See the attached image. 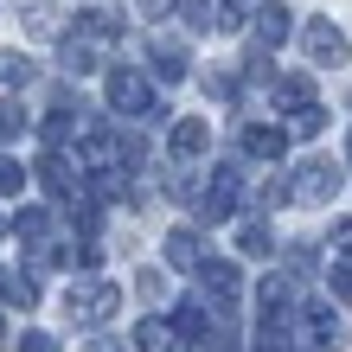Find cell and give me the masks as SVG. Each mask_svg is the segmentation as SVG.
Returning a JSON list of instances; mask_svg holds the SVG:
<instances>
[{"mask_svg": "<svg viewBox=\"0 0 352 352\" xmlns=\"http://www.w3.org/2000/svg\"><path fill=\"white\" fill-rule=\"evenodd\" d=\"M333 250H346V256H352V218H340V224H333Z\"/></svg>", "mask_w": 352, "mask_h": 352, "instance_id": "7402d4cb", "label": "cell"}, {"mask_svg": "<svg viewBox=\"0 0 352 352\" xmlns=\"http://www.w3.org/2000/svg\"><path fill=\"white\" fill-rule=\"evenodd\" d=\"M160 7H167V0H141V13H160Z\"/></svg>", "mask_w": 352, "mask_h": 352, "instance_id": "d4e9b609", "label": "cell"}, {"mask_svg": "<svg viewBox=\"0 0 352 352\" xmlns=\"http://www.w3.org/2000/svg\"><path fill=\"white\" fill-rule=\"evenodd\" d=\"M19 186H26V167H19V160H7V154H0V192H19Z\"/></svg>", "mask_w": 352, "mask_h": 352, "instance_id": "d6986e66", "label": "cell"}, {"mask_svg": "<svg viewBox=\"0 0 352 352\" xmlns=\"http://www.w3.org/2000/svg\"><path fill=\"white\" fill-rule=\"evenodd\" d=\"M71 320H109L116 307H122V288L116 282H96V288H71Z\"/></svg>", "mask_w": 352, "mask_h": 352, "instance_id": "7a4b0ae2", "label": "cell"}, {"mask_svg": "<svg viewBox=\"0 0 352 352\" xmlns=\"http://www.w3.org/2000/svg\"><path fill=\"white\" fill-rule=\"evenodd\" d=\"M333 192H340V167H333V160H307V167L288 179V199H295V205H327Z\"/></svg>", "mask_w": 352, "mask_h": 352, "instance_id": "6da1fadb", "label": "cell"}, {"mask_svg": "<svg viewBox=\"0 0 352 352\" xmlns=\"http://www.w3.org/2000/svg\"><path fill=\"white\" fill-rule=\"evenodd\" d=\"M346 160H352V135H346Z\"/></svg>", "mask_w": 352, "mask_h": 352, "instance_id": "484cf974", "label": "cell"}, {"mask_svg": "<svg viewBox=\"0 0 352 352\" xmlns=\"http://www.w3.org/2000/svg\"><path fill=\"white\" fill-rule=\"evenodd\" d=\"M154 71H160V77H186V45H173V38H154Z\"/></svg>", "mask_w": 352, "mask_h": 352, "instance_id": "30bf717a", "label": "cell"}, {"mask_svg": "<svg viewBox=\"0 0 352 352\" xmlns=\"http://www.w3.org/2000/svg\"><path fill=\"white\" fill-rule=\"evenodd\" d=\"M167 263H173V269H192V263H205V243H199V231H173V237H167Z\"/></svg>", "mask_w": 352, "mask_h": 352, "instance_id": "ba28073f", "label": "cell"}, {"mask_svg": "<svg viewBox=\"0 0 352 352\" xmlns=\"http://www.w3.org/2000/svg\"><path fill=\"white\" fill-rule=\"evenodd\" d=\"M109 102H116V109H148L154 90H148L141 71H109Z\"/></svg>", "mask_w": 352, "mask_h": 352, "instance_id": "277c9868", "label": "cell"}, {"mask_svg": "<svg viewBox=\"0 0 352 352\" xmlns=\"http://www.w3.org/2000/svg\"><path fill=\"white\" fill-rule=\"evenodd\" d=\"M38 65L32 58H19V52H0V84H32Z\"/></svg>", "mask_w": 352, "mask_h": 352, "instance_id": "8fae6325", "label": "cell"}, {"mask_svg": "<svg viewBox=\"0 0 352 352\" xmlns=\"http://www.w3.org/2000/svg\"><path fill=\"white\" fill-rule=\"evenodd\" d=\"M307 96H314L307 77H282V84H276V102H288V109H307Z\"/></svg>", "mask_w": 352, "mask_h": 352, "instance_id": "5bb4252c", "label": "cell"}, {"mask_svg": "<svg viewBox=\"0 0 352 352\" xmlns=\"http://www.w3.org/2000/svg\"><path fill=\"white\" fill-rule=\"evenodd\" d=\"M307 58H314V65H340L346 58V32L333 19H314V26H307Z\"/></svg>", "mask_w": 352, "mask_h": 352, "instance_id": "3957f363", "label": "cell"}, {"mask_svg": "<svg viewBox=\"0 0 352 352\" xmlns=\"http://www.w3.org/2000/svg\"><path fill=\"white\" fill-rule=\"evenodd\" d=\"M269 243H276V237H269V224H243V231H237V250L243 256H269Z\"/></svg>", "mask_w": 352, "mask_h": 352, "instance_id": "4fadbf2b", "label": "cell"}, {"mask_svg": "<svg viewBox=\"0 0 352 352\" xmlns=\"http://www.w3.org/2000/svg\"><path fill=\"white\" fill-rule=\"evenodd\" d=\"M38 179H45V192H71V160L45 154V160H38Z\"/></svg>", "mask_w": 352, "mask_h": 352, "instance_id": "7c38bea8", "label": "cell"}, {"mask_svg": "<svg viewBox=\"0 0 352 352\" xmlns=\"http://www.w3.org/2000/svg\"><path fill=\"white\" fill-rule=\"evenodd\" d=\"M320 129H327V109H314V102L295 109V135H320Z\"/></svg>", "mask_w": 352, "mask_h": 352, "instance_id": "e0dca14e", "label": "cell"}, {"mask_svg": "<svg viewBox=\"0 0 352 352\" xmlns=\"http://www.w3.org/2000/svg\"><path fill=\"white\" fill-rule=\"evenodd\" d=\"M243 148H250L256 160H282L288 135H282V129H269V122H256V129H243Z\"/></svg>", "mask_w": 352, "mask_h": 352, "instance_id": "8992f818", "label": "cell"}, {"mask_svg": "<svg viewBox=\"0 0 352 352\" xmlns=\"http://www.w3.org/2000/svg\"><path fill=\"white\" fill-rule=\"evenodd\" d=\"M205 141H212V135H205V122H179V129L167 135V148H173V160H199Z\"/></svg>", "mask_w": 352, "mask_h": 352, "instance_id": "5b68a950", "label": "cell"}, {"mask_svg": "<svg viewBox=\"0 0 352 352\" xmlns=\"http://www.w3.org/2000/svg\"><path fill=\"white\" fill-rule=\"evenodd\" d=\"M333 295H340V301H352V269H333Z\"/></svg>", "mask_w": 352, "mask_h": 352, "instance_id": "603a6c76", "label": "cell"}, {"mask_svg": "<svg viewBox=\"0 0 352 352\" xmlns=\"http://www.w3.org/2000/svg\"><path fill=\"white\" fill-rule=\"evenodd\" d=\"M250 0H224V7H218V19H224V26H250Z\"/></svg>", "mask_w": 352, "mask_h": 352, "instance_id": "ac0fdd59", "label": "cell"}, {"mask_svg": "<svg viewBox=\"0 0 352 352\" xmlns=\"http://www.w3.org/2000/svg\"><path fill=\"white\" fill-rule=\"evenodd\" d=\"M173 340H179L173 320H141V327H135V346H141V352H173Z\"/></svg>", "mask_w": 352, "mask_h": 352, "instance_id": "9c48e42d", "label": "cell"}, {"mask_svg": "<svg viewBox=\"0 0 352 352\" xmlns=\"http://www.w3.org/2000/svg\"><path fill=\"white\" fill-rule=\"evenodd\" d=\"M0 295H7L13 307H32V301H38V288H32V276H0Z\"/></svg>", "mask_w": 352, "mask_h": 352, "instance_id": "9a60e30c", "label": "cell"}, {"mask_svg": "<svg viewBox=\"0 0 352 352\" xmlns=\"http://www.w3.org/2000/svg\"><path fill=\"white\" fill-rule=\"evenodd\" d=\"M19 129H26V116H19L13 102H0V141H7V135H19Z\"/></svg>", "mask_w": 352, "mask_h": 352, "instance_id": "ffe728a7", "label": "cell"}, {"mask_svg": "<svg viewBox=\"0 0 352 352\" xmlns=\"http://www.w3.org/2000/svg\"><path fill=\"white\" fill-rule=\"evenodd\" d=\"M90 352H122V346L116 340H90Z\"/></svg>", "mask_w": 352, "mask_h": 352, "instance_id": "cb8c5ba5", "label": "cell"}, {"mask_svg": "<svg viewBox=\"0 0 352 352\" xmlns=\"http://www.w3.org/2000/svg\"><path fill=\"white\" fill-rule=\"evenodd\" d=\"M250 26H256V45H282L288 38V7H256Z\"/></svg>", "mask_w": 352, "mask_h": 352, "instance_id": "52a82bcc", "label": "cell"}, {"mask_svg": "<svg viewBox=\"0 0 352 352\" xmlns=\"http://www.w3.org/2000/svg\"><path fill=\"white\" fill-rule=\"evenodd\" d=\"M19 352H58V340H52V333H26V340H19Z\"/></svg>", "mask_w": 352, "mask_h": 352, "instance_id": "44dd1931", "label": "cell"}, {"mask_svg": "<svg viewBox=\"0 0 352 352\" xmlns=\"http://www.w3.org/2000/svg\"><path fill=\"white\" fill-rule=\"evenodd\" d=\"M288 346H295V340H288L282 320H263V327H256V352H288Z\"/></svg>", "mask_w": 352, "mask_h": 352, "instance_id": "2e32d148", "label": "cell"}]
</instances>
